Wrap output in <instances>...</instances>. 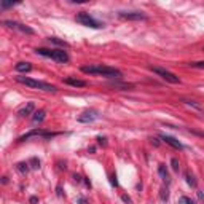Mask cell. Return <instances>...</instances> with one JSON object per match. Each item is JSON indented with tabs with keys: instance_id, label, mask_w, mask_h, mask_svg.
<instances>
[{
	"instance_id": "484cf974",
	"label": "cell",
	"mask_w": 204,
	"mask_h": 204,
	"mask_svg": "<svg viewBox=\"0 0 204 204\" xmlns=\"http://www.w3.org/2000/svg\"><path fill=\"white\" fill-rule=\"evenodd\" d=\"M121 199H123L125 202H128V204H132V199H131L128 195H121Z\"/></svg>"
},
{
	"instance_id": "d6a6232c",
	"label": "cell",
	"mask_w": 204,
	"mask_h": 204,
	"mask_svg": "<svg viewBox=\"0 0 204 204\" xmlns=\"http://www.w3.org/2000/svg\"><path fill=\"white\" fill-rule=\"evenodd\" d=\"M152 144H155V147H158V145H159V142H158L156 139H152Z\"/></svg>"
},
{
	"instance_id": "603a6c76",
	"label": "cell",
	"mask_w": 204,
	"mask_h": 204,
	"mask_svg": "<svg viewBox=\"0 0 204 204\" xmlns=\"http://www.w3.org/2000/svg\"><path fill=\"white\" fill-rule=\"evenodd\" d=\"M190 67H193V69H204V61H201V62H192V64H190Z\"/></svg>"
},
{
	"instance_id": "83f0119b",
	"label": "cell",
	"mask_w": 204,
	"mask_h": 204,
	"mask_svg": "<svg viewBox=\"0 0 204 204\" xmlns=\"http://www.w3.org/2000/svg\"><path fill=\"white\" fill-rule=\"evenodd\" d=\"M110 179H112V180H110V183H112L113 187H116V185H118V182H116V175H112Z\"/></svg>"
},
{
	"instance_id": "1f68e13d",
	"label": "cell",
	"mask_w": 204,
	"mask_h": 204,
	"mask_svg": "<svg viewBox=\"0 0 204 204\" xmlns=\"http://www.w3.org/2000/svg\"><path fill=\"white\" fill-rule=\"evenodd\" d=\"M74 179H75L77 182H80V180H81V177H80V175H77V174H74Z\"/></svg>"
},
{
	"instance_id": "f546056e",
	"label": "cell",
	"mask_w": 204,
	"mask_h": 204,
	"mask_svg": "<svg viewBox=\"0 0 204 204\" xmlns=\"http://www.w3.org/2000/svg\"><path fill=\"white\" fill-rule=\"evenodd\" d=\"M97 142H99L101 145H107V142H105V137H97Z\"/></svg>"
},
{
	"instance_id": "52a82bcc",
	"label": "cell",
	"mask_w": 204,
	"mask_h": 204,
	"mask_svg": "<svg viewBox=\"0 0 204 204\" xmlns=\"http://www.w3.org/2000/svg\"><path fill=\"white\" fill-rule=\"evenodd\" d=\"M3 26L10 27V29H16L22 34H27V35H34L35 31L32 29V27L26 26V24H21V22H16V21H3Z\"/></svg>"
},
{
	"instance_id": "9c48e42d",
	"label": "cell",
	"mask_w": 204,
	"mask_h": 204,
	"mask_svg": "<svg viewBox=\"0 0 204 204\" xmlns=\"http://www.w3.org/2000/svg\"><path fill=\"white\" fill-rule=\"evenodd\" d=\"M118 16L123 19H132V21L134 19H147V15H144L140 11H120Z\"/></svg>"
},
{
	"instance_id": "9a60e30c",
	"label": "cell",
	"mask_w": 204,
	"mask_h": 204,
	"mask_svg": "<svg viewBox=\"0 0 204 204\" xmlns=\"http://www.w3.org/2000/svg\"><path fill=\"white\" fill-rule=\"evenodd\" d=\"M32 69V65L29 62H18L16 64V70L18 72H29Z\"/></svg>"
},
{
	"instance_id": "30bf717a",
	"label": "cell",
	"mask_w": 204,
	"mask_h": 204,
	"mask_svg": "<svg viewBox=\"0 0 204 204\" xmlns=\"http://www.w3.org/2000/svg\"><path fill=\"white\" fill-rule=\"evenodd\" d=\"M159 139L163 140V142H166L168 145H171V147H174V148H177V150H182L183 148V145L177 140V139H174V137H171V135H166V134H161L159 135Z\"/></svg>"
},
{
	"instance_id": "e0dca14e",
	"label": "cell",
	"mask_w": 204,
	"mask_h": 204,
	"mask_svg": "<svg viewBox=\"0 0 204 204\" xmlns=\"http://www.w3.org/2000/svg\"><path fill=\"white\" fill-rule=\"evenodd\" d=\"M185 180H187V183L192 187V188H196V180H195V175H192L190 172H187L185 174Z\"/></svg>"
},
{
	"instance_id": "4dcf8cb0",
	"label": "cell",
	"mask_w": 204,
	"mask_h": 204,
	"mask_svg": "<svg viewBox=\"0 0 204 204\" xmlns=\"http://www.w3.org/2000/svg\"><path fill=\"white\" fill-rule=\"evenodd\" d=\"M78 204H88L85 198H78Z\"/></svg>"
},
{
	"instance_id": "5b68a950",
	"label": "cell",
	"mask_w": 204,
	"mask_h": 204,
	"mask_svg": "<svg viewBox=\"0 0 204 204\" xmlns=\"http://www.w3.org/2000/svg\"><path fill=\"white\" fill-rule=\"evenodd\" d=\"M54 135H58V132H46V131H42V129H32L31 132H27V134L21 135V137L18 139V142H24V140L31 139V137H43V139H51V137H54Z\"/></svg>"
},
{
	"instance_id": "7a4b0ae2",
	"label": "cell",
	"mask_w": 204,
	"mask_h": 204,
	"mask_svg": "<svg viewBox=\"0 0 204 204\" xmlns=\"http://www.w3.org/2000/svg\"><path fill=\"white\" fill-rule=\"evenodd\" d=\"M16 81L21 85H26L29 88H34V89H40V91H45V93H56L58 88L54 85H50L46 81H40V80H34V78H29V77H16Z\"/></svg>"
},
{
	"instance_id": "7c38bea8",
	"label": "cell",
	"mask_w": 204,
	"mask_h": 204,
	"mask_svg": "<svg viewBox=\"0 0 204 204\" xmlns=\"http://www.w3.org/2000/svg\"><path fill=\"white\" fill-rule=\"evenodd\" d=\"M34 108H35L34 102H27V105H24L22 108H19L18 115H19V116H27V115H31V113L34 112Z\"/></svg>"
},
{
	"instance_id": "44dd1931",
	"label": "cell",
	"mask_w": 204,
	"mask_h": 204,
	"mask_svg": "<svg viewBox=\"0 0 204 204\" xmlns=\"http://www.w3.org/2000/svg\"><path fill=\"white\" fill-rule=\"evenodd\" d=\"M159 198H161V201H168V198H169V193H168V188H161V193H159Z\"/></svg>"
},
{
	"instance_id": "ba28073f",
	"label": "cell",
	"mask_w": 204,
	"mask_h": 204,
	"mask_svg": "<svg viewBox=\"0 0 204 204\" xmlns=\"http://www.w3.org/2000/svg\"><path fill=\"white\" fill-rule=\"evenodd\" d=\"M97 118H99V112L91 108V110H86V112L81 113L77 118V121H80V123H93V121H96Z\"/></svg>"
},
{
	"instance_id": "4316f807",
	"label": "cell",
	"mask_w": 204,
	"mask_h": 204,
	"mask_svg": "<svg viewBox=\"0 0 204 204\" xmlns=\"http://www.w3.org/2000/svg\"><path fill=\"white\" fill-rule=\"evenodd\" d=\"M56 195H58V196H62V187H61V185L56 187Z\"/></svg>"
},
{
	"instance_id": "d4e9b609",
	"label": "cell",
	"mask_w": 204,
	"mask_h": 204,
	"mask_svg": "<svg viewBox=\"0 0 204 204\" xmlns=\"http://www.w3.org/2000/svg\"><path fill=\"white\" fill-rule=\"evenodd\" d=\"M180 204H196L193 199H190V198H187V196H182L180 198Z\"/></svg>"
},
{
	"instance_id": "5bb4252c",
	"label": "cell",
	"mask_w": 204,
	"mask_h": 204,
	"mask_svg": "<svg viewBox=\"0 0 204 204\" xmlns=\"http://www.w3.org/2000/svg\"><path fill=\"white\" fill-rule=\"evenodd\" d=\"M45 115H46V112H45V110H38V112H35V113H34L32 121H34V123H42V121L45 120Z\"/></svg>"
},
{
	"instance_id": "ffe728a7",
	"label": "cell",
	"mask_w": 204,
	"mask_h": 204,
	"mask_svg": "<svg viewBox=\"0 0 204 204\" xmlns=\"http://www.w3.org/2000/svg\"><path fill=\"white\" fill-rule=\"evenodd\" d=\"M171 166H172V169H174L175 172H179V169H180V163H179V159H177V158H172V159H171Z\"/></svg>"
},
{
	"instance_id": "7402d4cb",
	"label": "cell",
	"mask_w": 204,
	"mask_h": 204,
	"mask_svg": "<svg viewBox=\"0 0 204 204\" xmlns=\"http://www.w3.org/2000/svg\"><path fill=\"white\" fill-rule=\"evenodd\" d=\"M29 164H32V166H31L32 169H38V168H40V161H38L37 158H32V159L29 161Z\"/></svg>"
},
{
	"instance_id": "ac0fdd59",
	"label": "cell",
	"mask_w": 204,
	"mask_h": 204,
	"mask_svg": "<svg viewBox=\"0 0 204 204\" xmlns=\"http://www.w3.org/2000/svg\"><path fill=\"white\" fill-rule=\"evenodd\" d=\"M16 169H18L21 174H26L27 171H29V163H18V164H16Z\"/></svg>"
},
{
	"instance_id": "8992f818",
	"label": "cell",
	"mask_w": 204,
	"mask_h": 204,
	"mask_svg": "<svg viewBox=\"0 0 204 204\" xmlns=\"http://www.w3.org/2000/svg\"><path fill=\"white\" fill-rule=\"evenodd\" d=\"M152 72H155V74H156V75H159L163 80L169 81V83H172V85L180 83L179 77H177V75H174V74H172V72H169V70H166V69H161V67H152Z\"/></svg>"
},
{
	"instance_id": "d6986e66",
	"label": "cell",
	"mask_w": 204,
	"mask_h": 204,
	"mask_svg": "<svg viewBox=\"0 0 204 204\" xmlns=\"http://www.w3.org/2000/svg\"><path fill=\"white\" fill-rule=\"evenodd\" d=\"M182 102H183V104H187V105H190V107H193V108H196V110H202V108H201V105H199V104H196L195 101H188V99H182Z\"/></svg>"
},
{
	"instance_id": "3957f363",
	"label": "cell",
	"mask_w": 204,
	"mask_h": 204,
	"mask_svg": "<svg viewBox=\"0 0 204 204\" xmlns=\"http://www.w3.org/2000/svg\"><path fill=\"white\" fill-rule=\"evenodd\" d=\"M35 53L38 56H43V58H48V59H53L59 64H65L69 62V54L64 50H48V48H37Z\"/></svg>"
},
{
	"instance_id": "f1b7e54d",
	"label": "cell",
	"mask_w": 204,
	"mask_h": 204,
	"mask_svg": "<svg viewBox=\"0 0 204 204\" xmlns=\"http://www.w3.org/2000/svg\"><path fill=\"white\" fill-rule=\"evenodd\" d=\"M29 202H31V204H37V202H38V198H37V196H31Z\"/></svg>"
},
{
	"instance_id": "4fadbf2b",
	"label": "cell",
	"mask_w": 204,
	"mask_h": 204,
	"mask_svg": "<svg viewBox=\"0 0 204 204\" xmlns=\"http://www.w3.org/2000/svg\"><path fill=\"white\" fill-rule=\"evenodd\" d=\"M158 174L161 175V179L164 180V182H169V174H168V169L164 164H159L158 166Z\"/></svg>"
},
{
	"instance_id": "2e32d148",
	"label": "cell",
	"mask_w": 204,
	"mask_h": 204,
	"mask_svg": "<svg viewBox=\"0 0 204 204\" xmlns=\"http://www.w3.org/2000/svg\"><path fill=\"white\" fill-rule=\"evenodd\" d=\"M51 43H54V45H58V46H62V48H69L70 45L67 43V42H64V40H59V38H56V37H50L48 38Z\"/></svg>"
},
{
	"instance_id": "6da1fadb",
	"label": "cell",
	"mask_w": 204,
	"mask_h": 204,
	"mask_svg": "<svg viewBox=\"0 0 204 204\" xmlns=\"http://www.w3.org/2000/svg\"><path fill=\"white\" fill-rule=\"evenodd\" d=\"M83 74H89V75H102V77H108V78H121L123 74L120 70L113 69V67H107L102 64H94V65H83L81 67Z\"/></svg>"
},
{
	"instance_id": "8fae6325",
	"label": "cell",
	"mask_w": 204,
	"mask_h": 204,
	"mask_svg": "<svg viewBox=\"0 0 204 204\" xmlns=\"http://www.w3.org/2000/svg\"><path fill=\"white\" fill-rule=\"evenodd\" d=\"M64 83H65V85H70V86H75V88H85V86H86V81L77 80V78H65Z\"/></svg>"
},
{
	"instance_id": "cb8c5ba5",
	"label": "cell",
	"mask_w": 204,
	"mask_h": 204,
	"mask_svg": "<svg viewBox=\"0 0 204 204\" xmlns=\"http://www.w3.org/2000/svg\"><path fill=\"white\" fill-rule=\"evenodd\" d=\"M113 88H121V89H129L132 88V85H121V83H112Z\"/></svg>"
},
{
	"instance_id": "277c9868",
	"label": "cell",
	"mask_w": 204,
	"mask_h": 204,
	"mask_svg": "<svg viewBox=\"0 0 204 204\" xmlns=\"http://www.w3.org/2000/svg\"><path fill=\"white\" fill-rule=\"evenodd\" d=\"M75 21H77V22H80L81 26L91 27V29H102V27H104V24H102V22H99L97 19H94V18L89 15V13H86V11L78 13V15L75 16Z\"/></svg>"
}]
</instances>
